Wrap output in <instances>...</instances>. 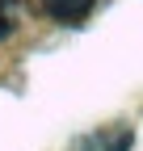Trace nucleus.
<instances>
[{
	"label": "nucleus",
	"instance_id": "nucleus-1",
	"mask_svg": "<svg viewBox=\"0 0 143 151\" xmlns=\"http://www.w3.org/2000/svg\"><path fill=\"white\" fill-rule=\"evenodd\" d=\"M42 9L55 17V21H80V17L93 9V0H42Z\"/></svg>",
	"mask_w": 143,
	"mask_h": 151
},
{
	"label": "nucleus",
	"instance_id": "nucleus-2",
	"mask_svg": "<svg viewBox=\"0 0 143 151\" xmlns=\"http://www.w3.org/2000/svg\"><path fill=\"white\" fill-rule=\"evenodd\" d=\"M17 21V0H0V38H4Z\"/></svg>",
	"mask_w": 143,
	"mask_h": 151
}]
</instances>
